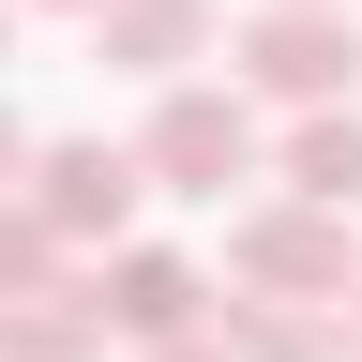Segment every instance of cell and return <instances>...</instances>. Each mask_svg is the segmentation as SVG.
<instances>
[{
	"instance_id": "5",
	"label": "cell",
	"mask_w": 362,
	"mask_h": 362,
	"mask_svg": "<svg viewBox=\"0 0 362 362\" xmlns=\"http://www.w3.org/2000/svg\"><path fill=\"white\" fill-rule=\"evenodd\" d=\"M76 302H90V332H121V347L211 332V272L181 257V242H106V257H76Z\"/></svg>"
},
{
	"instance_id": "6",
	"label": "cell",
	"mask_w": 362,
	"mask_h": 362,
	"mask_svg": "<svg viewBox=\"0 0 362 362\" xmlns=\"http://www.w3.org/2000/svg\"><path fill=\"white\" fill-rule=\"evenodd\" d=\"M90 61L106 76H197L211 61V0H90Z\"/></svg>"
},
{
	"instance_id": "1",
	"label": "cell",
	"mask_w": 362,
	"mask_h": 362,
	"mask_svg": "<svg viewBox=\"0 0 362 362\" xmlns=\"http://www.w3.org/2000/svg\"><path fill=\"white\" fill-rule=\"evenodd\" d=\"M226 90L242 106H347L362 90V16L347 0H257L226 30Z\"/></svg>"
},
{
	"instance_id": "7",
	"label": "cell",
	"mask_w": 362,
	"mask_h": 362,
	"mask_svg": "<svg viewBox=\"0 0 362 362\" xmlns=\"http://www.w3.org/2000/svg\"><path fill=\"white\" fill-rule=\"evenodd\" d=\"M302 211H362V106H287V136L257 151Z\"/></svg>"
},
{
	"instance_id": "10",
	"label": "cell",
	"mask_w": 362,
	"mask_h": 362,
	"mask_svg": "<svg viewBox=\"0 0 362 362\" xmlns=\"http://www.w3.org/2000/svg\"><path fill=\"white\" fill-rule=\"evenodd\" d=\"M61 242H45V226H30V197H0V302H30V287H61Z\"/></svg>"
},
{
	"instance_id": "13",
	"label": "cell",
	"mask_w": 362,
	"mask_h": 362,
	"mask_svg": "<svg viewBox=\"0 0 362 362\" xmlns=\"http://www.w3.org/2000/svg\"><path fill=\"white\" fill-rule=\"evenodd\" d=\"M332 347H362V287H347V317H332Z\"/></svg>"
},
{
	"instance_id": "8",
	"label": "cell",
	"mask_w": 362,
	"mask_h": 362,
	"mask_svg": "<svg viewBox=\"0 0 362 362\" xmlns=\"http://www.w3.org/2000/svg\"><path fill=\"white\" fill-rule=\"evenodd\" d=\"M211 347L226 362H332V302H226L211 287Z\"/></svg>"
},
{
	"instance_id": "15",
	"label": "cell",
	"mask_w": 362,
	"mask_h": 362,
	"mask_svg": "<svg viewBox=\"0 0 362 362\" xmlns=\"http://www.w3.org/2000/svg\"><path fill=\"white\" fill-rule=\"evenodd\" d=\"M45 16H90V0H45Z\"/></svg>"
},
{
	"instance_id": "2",
	"label": "cell",
	"mask_w": 362,
	"mask_h": 362,
	"mask_svg": "<svg viewBox=\"0 0 362 362\" xmlns=\"http://www.w3.org/2000/svg\"><path fill=\"white\" fill-rule=\"evenodd\" d=\"M257 106L226 76H166L151 90V136H136V181H151V197H226V181H257Z\"/></svg>"
},
{
	"instance_id": "12",
	"label": "cell",
	"mask_w": 362,
	"mask_h": 362,
	"mask_svg": "<svg viewBox=\"0 0 362 362\" xmlns=\"http://www.w3.org/2000/svg\"><path fill=\"white\" fill-rule=\"evenodd\" d=\"M136 362H226V347H211V332H181V347H136Z\"/></svg>"
},
{
	"instance_id": "4",
	"label": "cell",
	"mask_w": 362,
	"mask_h": 362,
	"mask_svg": "<svg viewBox=\"0 0 362 362\" xmlns=\"http://www.w3.org/2000/svg\"><path fill=\"white\" fill-rule=\"evenodd\" d=\"M16 197H30V226L61 257H106V242H136V151H106V136H45V151L16 166Z\"/></svg>"
},
{
	"instance_id": "11",
	"label": "cell",
	"mask_w": 362,
	"mask_h": 362,
	"mask_svg": "<svg viewBox=\"0 0 362 362\" xmlns=\"http://www.w3.org/2000/svg\"><path fill=\"white\" fill-rule=\"evenodd\" d=\"M16 166H30V136H16V106H0V197H16Z\"/></svg>"
},
{
	"instance_id": "14",
	"label": "cell",
	"mask_w": 362,
	"mask_h": 362,
	"mask_svg": "<svg viewBox=\"0 0 362 362\" xmlns=\"http://www.w3.org/2000/svg\"><path fill=\"white\" fill-rule=\"evenodd\" d=\"M0 61H16V0H0Z\"/></svg>"
},
{
	"instance_id": "9",
	"label": "cell",
	"mask_w": 362,
	"mask_h": 362,
	"mask_svg": "<svg viewBox=\"0 0 362 362\" xmlns=\"http://www.w3.org/2000/svg\"><path fill=\"white\" fill-rule=\"evenodd\" d=\"M106 332H90V302H76V272L61 287H30V302H0V362H90Z\"/></svg>"
},
{
	"instance_id": "3",
	"label": "cell",
	"mask_w": 362,
	"mask_h": 362,
	"mask_svg": "<svg viewBox=\"0 0 362 362\" xmlns=\"http://www.w3.org/2000/svg\"><path fill=\"white\" fill-rule=\"evenodd\" d=\"M226 287H242V302H347L362 287V211L257 197L242 226H226Z\"/></svg>"
}]
</instances>
